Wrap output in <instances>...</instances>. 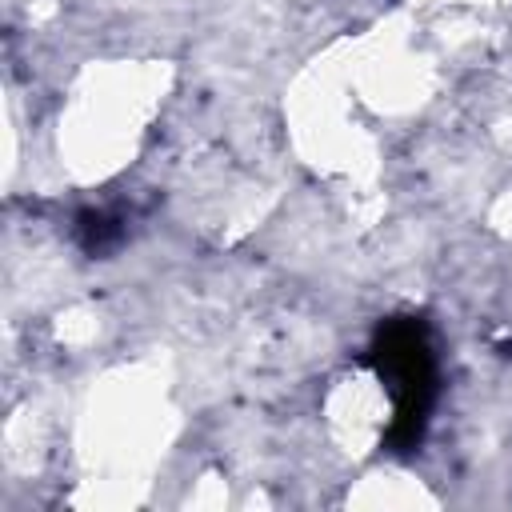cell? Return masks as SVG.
Segmentation results:
<instances>
[{"label": "cell", "instance_id": "obj_1", "mask_svg": "<svg viewBox=\"0 0 512 512\" xmlns=\"http://www.w3.org/2000/svg\"><path fill=\"white\" fill-rule=\"evenodd\" d=\"M368 364L392 400L388 444L396 452H412L424 440V428H428V416L436 404V384H440L428 324L416 316L384 320L372 332Z\"/></svg>", "mask_w": 512, "mask_h": 512}, {"label": "cell", "instance_id": "obj_2", "mask_svg": "<svg viewBox=\"0 0 512 512\" xmlns=\"http://www.w3.org/2000/svg\"><path fill=\"white\" fill-rule=\"evenodd\" d=\"M120 236H124V228H120V220L108 216V212H80V220H76V240H80V248L92 252V256L116 248Z\"/></svg>", "mask_w": 512, "mask_h": 512}]
</instances>
